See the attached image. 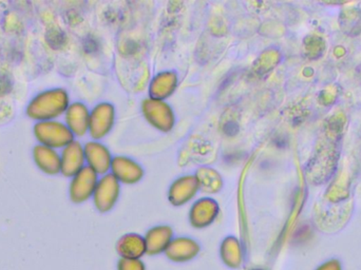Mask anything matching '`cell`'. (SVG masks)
<instances>
[{"instance_id": "6", "label": "cell", "mask_w": 361, "mask_h": 270, "mask_svg": "<svg viewBox=\"0 0 361 270\" xmlns=\"http://www.w3.org/2000/svg\"><path fill=\"white\" fill-rule=\"evenodd\" d=\"M199 252L200 246L197 242L188 238H178L171 242L165 254L173 262L186 263L193 260Z\"/></svg>"}, {"instance_id": "13", "label": "cell", "mask_w": 361, "mask_h": 270, "mask_svg": "<svg viewBox=\"0 0 361 270\" xmlns=\"http://www.w3.org/2000/svg\"><path fill=\"white\" fill-rule=\"evenodd\" d=\"M315 270H343V264L337 259H331L318 265Z\"/></svg>"}, {"instance_id": "10", "label": "cell", "mask_w": 361, "mask_h": 270, "mask_svg": "<svg viewBox=\"0 0 361 270\" xmlns=\"http://www.w3.org/2000/svg\"><path fill=\"white\" fill-rule=\"evenodd\" d=\"M220 256L223 263L231 269H238L243 265V252L241 244L235 238H227L222 243Z\"/></svg>"}, {"instance_id": "3", "label": "cell", "mask_w": 361, "mask_h": 270, "mask_svg": "<svg viewBox=\"0 0 361 270\" xmlns=\"http://www.w3.org/2000/svg\"><path fill=\"white\" fill-rule=\"evenodd\" d=\"M94 174L88 168H82L76 176H73L70 185V199L73 203L80 204L86 202L91 195H94L97 188Z\"/></svg>"}, {"instance_id": "4", "label": "cell", "mask_w": 361, "mask_h": 270, "mask_svg": "<svg viewBox=\"0 0 361 270\" xmlns=\"http://www.w3.org/2000/svg\"><path fill=\"white\" fill-rule=\"evenodd\" d=\"M32 157L36 167L48 176L61 173V153L57 150L37 144L32 150Z\"/></svg>"}, {"instance_id": "9", "label": "cell", "mask_w": 361, "mask_h": 270, "mask_svg": "<svg viewBox=\"0 0 361 270\" xmlns=\"http://www.w3.org/2000/svg\"><path fill=\"white\" fill-rule=\"evenodd\" d=\"M116 250L121 258L141 259L147 254L145 239L141 235H127L118 241Z\"/></svg>"}, {"instance_id": "12", "label": "cell", "mask_w": 361, "mask_h": 270, "mask_svg": "<svg viewBox=\"0 0 361 270\" xmlns=\"http://www.w3.org/2000/svg\"><path fill=\"white\" fill-rule=\"evenodd\" d=\"M116 269L118 270H146V265L141 259L121 258Z\"/></svg>"}, {"instance_id": "1", "label": "cell", "mask_w": 361, "mask_h": 270, "mask_svg": "<svg viewBox=\"0 0 361 270\" xmlns=\"http://www.w3.org/2000/svg\"><path fill=\"white\" fill-rule=\"evenodd\" d=\"M69 106V97L63 89H49L38 93L29 102L25 114L36 123L55 121L66 113Z\"/></svg>"}, {"instance_id": "5", "label": "cell", "mask_w": 361, "mask_h": 270, "mask_svg": "<svg viewBox=\"0 0 361 270\" xmlns=\"http://www.w3.org/2000/svg\"><path fill=\"white\" fill-rule=\"evenodd\" d=\"M85 151L78 142H72L61 153V173L73 178L82 169Z\"/></svg>"}, {"instance_id": "11", "label": "cell", "mask_w": 361, "mask_h": 270, "mask_svg": "<svg viewBox=\"0 0 361 270\" xmlns=\"http://www.w3.org/2000/svg\"><path fill=\"white\" fill-rule=\"evenodd\" d=\"M216 208L214 203L201 202L193 207L191 222L195 227H204L216 218Z\"/></svg>"}, {"instance_id": "2", "label": "cell", "mask_w": 361, "mask_h": 270, "mask_svg": "<svg viewBox=\"0 0 361 270\" xmlns=\"http://www.w3.org/2000/svg\"><path fill=\"white\" fill-rule=\"evenodd\" d=\"M33 133L37 142L42 146L59 150L73 142V135L66 124L59 121H47L35 123Z\"/></svg>"}, {"instance_id": "7", "label": "cell", "mask_w": 361, "mask_h": 270, "mask_svg": "<svg viewBox=\"0 0 361 270\" xmlns=\"http://www.w3.org/2000/svg\"><path fill=\"white\" fill-rule=\"evenodd\" d=\"M65 121L72 135L82 136L89 126L88 111L82 104H72L66 111Z\"/></svg>"}, {"instance_id": "14", "label": "cell", "mask_w": 361, "mask_h": 270, "mask_svg": "<svg viewBox=\"0 0 361 270\" xmlns=\"http://www.w3.org/2000/svg\"><path fill=\"white\" fill-rule=\"evenodd\" d=\"M252 270H263V269H252Z\"/></svg>"}, {"instance_id": "8", "label": "cell", "mask_w": 361, "mask_h": 270, "mask_svg": "<svg viewBox=\"0 0 361 270\" xmlns=\"http://www.w3.org/2000/svg\"><path fill=\"white\" fill-rule=\"evenodd\" d=\"M173 241V231L169 227H157L152 229L145 238L146 250L150 256L163 254L166 252Z\"/></svg>"}]
</instances>
